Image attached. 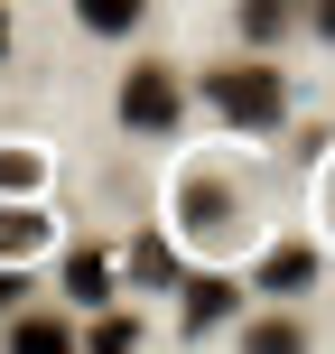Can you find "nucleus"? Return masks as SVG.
Segmentation results:
<instances>
[{"label":"nucleus","mask_w":335,"mask_h":354,"mask_svg":"<svg viewBox=\"0 0 335 354\" xmlns=\"http://www.w3.org/2000/svg\"><path fill=\"white\" fill-rule=\"evenodd\" d=\"M168 224H177V243L195 252V261H233V252H251V187H242V168H224V159H195V168H177V196H168Z\"/></svg>","instance_id":"1"},{"label":"nucleus","mask_w":335,"mask_h":354,"mask_svg":"<svg viewBox=\"0 0 335 354\" xmlns=\"http://www.w3.org/2000/svg\"><path fill=\"white\" fill-rule=\"evenodd\" d=\"M195 93L214 103V122H224L233 140H270V131L289 122V75L261 66V56H224V66H205Z\"/></svg>","instance_id":"2"},{"label":"nucleus","mask_w":335,"mask_h":354,"mask_svg":"<svg viewBox=\"0 0 335 354\" xmlns=\"http://www.w3.org/2000/svg\"><path fill=\"white\" fill-rule=\"evenodd\" d=\"M186 75H177V56H140V66H122V93H112V122L131 131V140H177L186 131Z\"/></svg>","instance_id":"3"},{"label":"nucleus","mask_w":335,"mask_h":354,"mask_svg":"<svg viewBox=\"0 0 335 354\" xmlns=\"http://www.w3.org/2000/svg\"><path fill=\"white\" fill-rule=\"evenodd\" d=\"M47 243H56L47 196H0V261H37Z\"/></svg>","instance_id":"4"},{"label":"nucleus","mask_w":335,"mask_h":354,"mask_svg":"<svg viewBox=\"0 0 335 354\" xmlns=\"http://www.w3.org/2000/svg\"><path fill=\"white\" fill-rule=\"evenodd\" d=\"M56 299H75V308L122 299V261H112L103 243H75V252H66V289H56Z\"/></svg>","instance_id":"5"},{"label":"nucleus","mask_w":335,"mask_h":354,"mask_svg":"<svg viewBox=\"0 0 335 354\" xmlns=\"http://www.w3.org/2000/svg\"><path fill=\"white\" fill-rule=\"evenodd\" d=\"M317 243H280V252H261V270H251V289H261V299H307V289H317Z\"/></svg>","instance_id":"6"},{"label":"nucleus","mask_w":335,"mask_h":354,"mask_svg":"<svg viewBox=\"0 0 335 354\" xmlns=\"http://www.w3.org/2000/svg\"><path fill=\"white\" fill-rule=\"evenodd\" d=\"M242 308V280H224V270H205V280H186V317H177V336H214V326Z\"/></svg>","instance_id":"7"},{"label":"nucleus","mask_w":335,"mask_h":354,"mask_svg":"<svg viewBox=\"0 0 335 354\" xmlns=\"http://www.w3.org/2000/svg\"><path fill=\"white\" fill-rule=\"evenodd\" d=\"M10 345L19 354H75V317H66V308H19V317H10Z\"/></svg>","instance_id":"8"},{"label":"nucleus","mask_w":335,"mask_h":354,"mask_svg":"<svg viewBox=\"0 0 335 354\" xmlns=\"http://www.w3.org/2000/svg\"><path fill=\"white\" fill-rule=\"evenodd\" d=\"M75 345H84V354H131V345H149V326L131 317V308H112V299H103L84 326H75Z\"/></svg>","instance_id":"9"},{"label":"nucleus","mask_w":335,"mask_h":354,"mask_svg":"<svg viewBox=\"0 0 335 354\" xmlns=\"http://www.w3.org/2000/svg\"><path fill=\"white\" fill-rule=\"evenodd\" d=\"M233 28H242V47H280L298 28V0H233Z\"/></svg>","instance_id":"10"},{"label":"nucleus","mask_w":335,"mask_h":354,"mask_svg":"<svg viewBox=\"0 0 335 354\" xmlns=\"http://www.w3.org/2000/svg\"><path fill=\"white\" fill-rule=\"evenodd\" d=\"M122 280H140V289H177V243H168V233H140V243H131V261H122Z\"/></svg>","instance_id":"11"},{"label":"nucleus","mask_w":335,"mask_h":354,"mask_svg":"<svg viewBox=\"0 0 335 354\" xmlns=\"http://www.w3.org/2000/svg\"><path fill=\"white\" fill-rule=\"evenodd\" d=\"M149 19V0H75V28L84 37H131Z\"/></svg>","instance_id":"12"},{"label":"nucleus","mask_w":335,"mask_h":354,"mask_svg":"<svg viewBox=\"0 0 335 354\" xmlns=\"http://www.w3.org/2000/svg\"><path fill=\"white\" fill-rule=\"evenodd\" d=\"M0 196H47V149H19V140H0Z\"/></svg>","instance_id":"13"},{"label":"nucleus","mask_w":335,"mask_h":354,"mask_svg":"<svg viewBox=\"0 0 335 354\" xmlns=\"http://www.w3.org/2000/svg\"><path fill=\"white\" fill-rule=\"evenodd\" d=\"M242 345L251 354H298V345H317L298 317H242Z\"/></svg>","instance_id":"14"},{"label":"nucleus","mask_w":335,"mask_h":354,"mask_svg":"<svg viewBox=\"0 0 335 354\" xmlns=\"http://www.w3.org/2000/svg\"><path fill=\"white\" fill-rule=\"evenodd\" d=\"M19 299H28V261H0V317H10Z\"/></svg>","instance_id":"15"},{"label":"nucleus","mask_w":335,"mask_h":354,"mask_svg":"<svg viewBox=\"0 0 335 354\" xmlns=\"http://www.w3.org/2000/svg\"><path fill=\"white\" fill-rule=\"evenodd\" d=\"M298 28H317L326 47H335V0H298Z\"/></svg>","instance_id":"16"},{"label":"nucleus","mask_w":335,"mask_h":354,"mask_svg":"<svg viewBox=\"0 0 335 354\" xmlns=\"http://www.w3.org/2000/svg\"><path fill=\"white\" fill-rule=\"evenodd\" d=\"M326 233H335V159H326Z\"/></svg>","instance_id":"17"},{"label":"nucleus","mask_w":335,"mask_h":354,"mask_svg":"<svg viewBox=\"0 0 335 354\" xmlns=\"http://www.w3.org/2000/svg\"><path fill=\"white\" fill-rule=\"evenodd\" d=\"M0 66H10V0H0Z\"/></svg>","instance_id":"18"}]
</instances>
